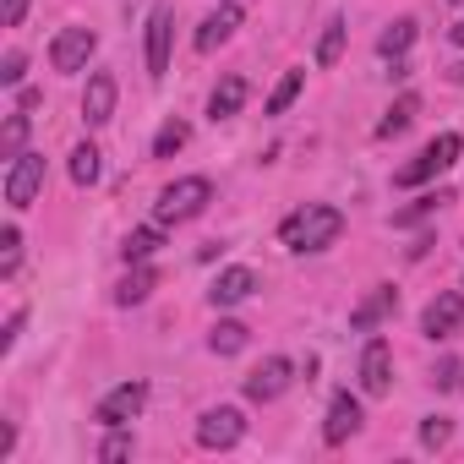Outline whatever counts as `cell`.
Instances as JSON below:
<instances>
[{"label": "cell", "instance_id": "4", "mask_svg": "<svg viewBox=\"0 0 464 464\" xmlns=\"http://www.w3.org/2000/svg\"><path fill=\"white\" fill-rule=\"evenodd\" d=\"M241 437H246V415L236 404H218V410H202L197 415V448H208V453L236 448Z\"/></svg>", "mask_w": 464, "mask_h": 464}, {"label": "cell", "instance_id": "8", "mask_svg": "<svg viewBox=\"0 0 464 464\" xmlns=\"http://www.w3.org/2000/svg\"><path fill=\"white\" fill-rule=\"evenodd\" d=\"M93 50H99V34L93 28H61L50 39V66L55 72H82L93 61Z\"/></svg>", "mask_w": 464, "mask_h": 464}, {"label": "cell", "instance_id": "16", "mask_svg": "<svg viewBox=\"0 0 464 464\" xmlns=\"http://www.w3.org/2000/svg\"><path fill=\"white\" fill-rule=\"evenodd\" d=\"M236 28H241V12H236V6L224 0V6H218L213 17H202V28H197V39H191V44H197L202 55H213V50H218L229 34H236Z\"/></svg>", "mask_w": 464, "mask_h": 464}, {"label": "cell", "instance_id": "2", "mask_svg": "<svg viewBox=\"0 0 464 464\" xmlns=\"http://www.w3.org/2000/svg\"><path fill=\"white\" fill-rule=\"evenodd\" d=\"M208 202H213V180H208V175H180V180H169V186L159 191L153 218H159V224H186V218H197Z\"/></svg>", "mask_w": 464, "mask_h": 464}, {"label": "cell", "instance_id": "26", "mask_svg": "<svg viewBox=\"0 0 464 464\" xmlns=\"http://www.w3.org/2000/svg\"><path fill=\"white\" fill-rule=\"evenodd\" d=\"M344 34H350L344 17H334V23L323 28V39H317V66H334V61L344 55Z\"/></svg>", "mask_w": 464, "mask_h": 464}, {"label": "cell", "instance_id": "19", "mask_svg": "<svg viewBox=\"0 0 464 464\" xmlns=\"http://www.w3.org/2000/svg\"><path fill=\"white\" fill-rule=\"evenodd\" d=\"M410 44H415V23H410V17H399V23H388V28H382L377 55H382V61H404V55H410Z\"/></svg>", "mask_w": 464, "mask_h": 464}, {"label": "cell", "instance_id": "28", "mask_svg": "<svg viewBox=\"0 0 464 464\" xmlns=\"http://www.w3.org/2000/svg\"><path fill=\"white\" fill-rule=\"evenodd\" d=\"M23 142H28V110H17V115L6 121V131H0V159H17V153H28Z\"/></svg>", "mask_w": 464, "mask_h": 464}, {"label": "cell", "instance_id": "35", "mask_svg": "<svg viewBox=\"0 0 464 464\" xmlns=\"http://www.w3.org/2000/svg\"><path fill=\"white\" fill-rule=\"evenodd\" d=\"M23 12H28V0H6V28H17V23H23Z\"/></svg>", "mask_w": 464, "mask_h": 464}, {"label": "cell", "instance_id": "11", "mask_svg": "<svg viewBox=\"0 0 464 464\" xmlns=\"http://www.w3.org/2000/svg\"><path fill=\"white\" fill-rule=\"evenodd\" d=\"M388 388H393V350H388V339H366V350H361V393L382 399Z\"/></svg>", "mask_w": 464, "mask_h": 464}, {"label": "cell", "instance_id": "12", "mask_svg": "<svg viewBox=\"0 0 464 464\" xmlns=\"http://www.w3.org/2000/svg\"><path fill=\"white\" fill-rule=\"evenodd\" d=\"M355 431H361V399H355V393H334L328 420H323V442L339 448V442H350Z\"/></svg>", "mask_w": 464, "mask_h": 464}, {"label": "cell", "instance_id": "15", "mask_svg": "<svg viewBox=\"0 0 464 464\" xmlns=\"http://www.w3.org/2000/svg\"><path fill=\"white\" fill-rule=\"evenodd\" d=\"M393 312H399V290H393V285H377V290L350 312V328H355V334H372V328H382Z\"/></svg>", "mask_w": 464, "mask_h": 464}, {"label": "cell", "instance_id": "10", "mask_svg": "<svg viewBox=\"0 0 464 464\" xmlns=\"http://www.w3.org/2000/svg\"><path fill=\"white\" fill-rule=\"evenodd\" d=\"M290 382H295V366H290L285 355H268L263 366L246 372V399H252V404H274Z\"/></svg>", "mask_w": 464, "mask_h": 464}, {"label": "cell", "instance_id": "9", "mask_svg": "<svg viewBox=\"0 0 464 464\" xmlns=\"http://www.w3.org/2000/svg\"><path fill=\"white\" fill-rule=\"evenodd\" d=\"M459 328H464V290L431 295L426 312H420V334H426V339H453Z\"/></svg>", "mask_w": 464, "mask_h": 464}, {"label": "cell", "instance_id": "7", "mask_svg": "<svg viewBox=\"0 0 464 464\" xmlns=\"http://www.w3.org/2000/svg\"><path fill=\"white\" fill-rule=\"evenodd\" d=\"M169 44H175V6L159 0V6L148 12V77L153 82L169 72Z\"/></svg>", "mask_w": 464, "mask_h": 464}, {"label": "cell", "instance_id": "29", "mask_svg": "<svg viewBox=\"0 0 464 464\" xmlns=\"http://www.w3.org/2000/svg\"><path fill=\"white\" fill-rule=\"evenodd\" d=\"M186 137H191V131H186V121H164V126H159V137H153V159L180 153V148H186Z\"/></svg>", "mask_w": 464, "mask_h": 464}, {"label": "cell", "instance_id": "3", "mask_svg": "<svg viewBox=\"0 0 464 464\" xmlns=\"http://www.w3.org/2000/svg\"><path fill=\"white\" fill-rule=\"evenodd\" d=\"M459 153H464L459 131H442V137H431L410 164H399V169H393V186H426V180H437L442 169H453V164H459Z\"/></svg>", "mask_w": 464, "mask_h": 464}, {"label": "cell", "instance_id": "20", "mask_svg": "<svg viewBox=\"0 0 464 464\" xmlns=\"http://www.w3.org/2000/svg\"><path fill=\"white\" fill-rule=\"evenodd\" d=\"M246 339H252V328H246V323H229V317H224V323L208 334V350H213V355H241V350H246Z\"/></svg>", "mask_w": 464, "mask_h": 464}, {"label": "cell", "instance_id": "21", "mask_svg": "<svg viewBox=\"0 0 464 464\" xmlns=\"http://www.w3.org/2000/svg\"><path fill=\"white\" fill-rule=\"evenodd\" d=\"M415 110H420V99H415V93H399V99H393V110L377 121V137H399V131H410Z\"/></svg>", "mask_w": 464, "mask_h": 464}, {"label": "cell", "instance_id": "13", "mask_svg": "<svg viewBox=\"0 0 464 464\" xmlns=\"http://www.w3.org/2000/svg\"><path fill=\"white\" fill-rule=\"evenodd\" d=\"M257 295V274L252 268H224L213 285H208V301L224 312V306H241V301H252Z\"/></svg>", "mask_w": 464, "mask_h": 464}, {"label": "cell", "instance_id": "27", "mask_svg": "<svg viewBox=\"0 0 464 464\" xmlns=\"http://www.w3.org/2000/svg\"><path fill=\"white\" fill-rule=\"evenodd\" d=\"M442 202H453V197H448V191H426V197H415L404 213H393V224H399V229H404V224H420V218H431Z\"/></svg>", "mask_w": 464, "mask_h": 464}, {"label": "cell", "instance_id": "6", "mask_svg": "<svg viewBox=\"0 0 464 464\" xmlns=\"http://www.w3.org/2000/svg\"><path fill=\"white\" fill-rule=\"evenodd\" d=\"M142 404H148V382H121V388H110V393L99 399L93 420L115 431V426H131V420L142 415Z\"/></svg>", "mask_w": 464, "mask_h": 464}, {"label": "cell", "instance_id": "23", "mask_svg": "<svg viewBox=\"0 0 464 464\" xmlns=\"http://www.w3.org/2000/svg\"><path fill=\"white\" fill-rule=\"evenodd\" d=\"M159 229H164L159 218H153L148 229H131V236H126V246H121V252H126V263H148V257L164 246V236H159Z\"/></svg>", "mask_w": 464, "mask_h": 464}, {"label": "cell", "instance_id": "25", "mask_svg": "<svg viewBox=\"0 0 464 464\" xmlns=\"http://www.w3.org/2000/svg\"><path fill=\"white\" fill-rule=\"evenodd\" d=\"M17 263H23V229L6 224V229H0V279H12Z\"/></svg>", "mask_w": 464, "mask_h": 464}, {"label": "cell", "instance_id": "32", "mask_svg": "<svg viewBox=\"0 0 464 464\" xmlns=\"http://www.w3.org/2000/svg\"><path fill=\"white\" fill-rule=\"evenodd\" d=\"M131 448H137V442H131V437H126V431H121V426H115V437H110V442H104V448H99V459H104V464H115V459H126V453H131Z\"/></svg>", "mask_w": 464, "mask_h": 464}, {"label": "cell", "instance_id": "24", "mask_svg": "<svg viewBox=\"0 0 464 464\" xmlns=\"http://www.w3.org/2000/svg\"><path fill=\"white\" fill-rule=\"evenodd\" d=\"M301 88H306V72H285V77H279V88L268 93V115H285V110L301 99Z\"/></svg>", "mask_w": 464, "mask_h": 464}, {"label": "cell", "instance_id": "30", "mask_svg": "<svg viewBox=\"0 0 464 464\" xmlns=\"http://www.w3.org/2000/svg\"><path fill=\"white\" fill-rule=\"evenodd\" d=\"M23 72H28V55L6 50V61H0V88H23Z\"/></svg>", "mask_w": 464, "mask_h": 464}, {"label": "cell", "instance_id": "1", "mask_svg": "<svg viewBox=\"0 0 464 464\" xmlns=\"http://www.w3.org/2000/svg\"><path fill=\"white\" fill-rule=\"evenodd\" d=\"M339 236H344V213L334 202H306L279 224V241L290 252H328Z\"/></svg>", "mask_w": 464, "mask_h": 464}, {"label": "cell", "instance_id": "36", "mask_svg": "<svg viewBox=\"0 0 464 464\" xmlns=\"http://www.w3.org/2000/svg\"><path fill=\"white\" fill-rule=\"evenodd\" d=\"M453 44H459V50H464V17H459V23H453Z\"/></svg>", "mask_w": 464, "mask_h": 464}, {"label": "cell", "instance_id": "31", "mask_svg": "<svg viewBox=\"0 0 464 464\" xmlns=\"http://www.w3.org/2000/svg\"><path fill=\"white\" fill-rule=\"evenodd\" d=\"M448 437H453V426H448V415H426V420H420V442H426V448H442Z\"/></svg>", "mask_w": 464, "mask_h": 464}, {"label": "cell", "instance_id": "5", "mask_svg": "<svg viewBox=\"0 0 464 464\" xmlns=\"http://www.w3.org/2000/svg\"><path fill=\"white\" fill-rule=\"evenodd\" d=\"M39 191H44V153H17L6 169V202L23 213L39 202Z\"/></svg>", "mask_w": 464, "mask_h": 464}, {"label": "cell", "instance_id": "33", "mask_svg": "<svg viewBox=\"0 0 464 464\" xmlns=\"http://www.w3.org/2000/svg\"><path fill=\"white\" fill-rule=\"evenodd\" d=\"M431 382H437V388H453V382H459V361H437Z\"/></svg>", "mask_w": 464, "mask_h": 464}, {"label": "cell", "instance_id": "34", "mask_svg": "<svg viewBox=\"0 0 464 464\" xmlns=\"http://www.w3.org/2000/svg\"><path fill=\"white\" fill-rule=\"evenodd\" d=\"M17 334H23V312H12V323H6V334H0V350H12V344H17Z\"/></svg>", "mask_w": 464, "mask_h": 464}, {"label": "cell", "instance_id": "18", "mask_svg": "<svg viewBox=\"0 0 464 464\" xmlns=\"http://www.w3.org/2000/svg\"><path fill=\"white\" fill-rule=\"evenodd\" d=\"M153 285H159V274H153L148 263H131V274L115 285V301H121V306H142V301L153 295Z\"/></svg>", "mask_w": 464, "mask_h": 464}, {"label": "cell", "instance_id": "17", "mask_svg": "<svg viewBox=\"0 0 464 464\" xmlns=\"http://www.w3.org/2000/svg\"><path fill=\"white\" fill-rule=\"evenodd\" d=\"M246 77H236V72H229L213 93H208V121H229V115H241V104H246Z\"/></svg>", "mask_w": 464, "mask_h": 464}, {"label": "cell", "instance_id": "22", "mask_svg": "<svg viewBox=\"0 0 464 464\" xmlns=\"http://www.w3.org/2000/svg\"><path fill=\"white\" fill-rule=\"evenodd\" d=\"M99 175H104V153H99L93 142H77V148H72V180H77V186H93Z\"/></svg>", "mask_w": 464, "mask_h": 464}, {"label": "cell", "instance_id": "14", "mask_svg": "<svg viewBox=\"0 0 464 464\" xmlns=\"http://www.w3.org/2000/svg\"><path fill=\"white\" fill-rule=\"evenodd\" d=\"M82 121L88 126H110L115 121V77L110 72L88 77V88H82Z\"/></svg>", "mask_w": 464, "mask_h": 464}]
</instances>
